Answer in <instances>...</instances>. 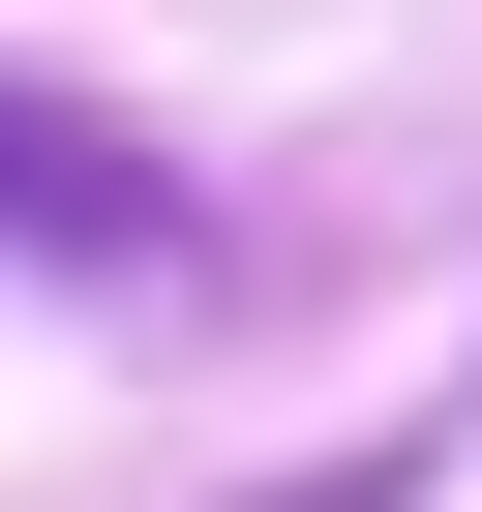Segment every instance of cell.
I'll use <instances>...</instances> for the list:
<instances>
[{"label": "cell", "mask_w": 482, "mask_h": 512, "mask_svg": "<svg viewBox=\"0 0 482 512\" xmlns=\"http://www.w3.org/2000/svg\"><path fill=\"white\" fill-rule=\"evenodd\" d=\"M0 241H61V272H151V151H91V121H31V91H0Z\"/></svg>", "instance_id": "1"}, {"label": "cell", "mask_w": 482, "mask_h": 512, "mask_svg": "<svg viewBox=\"0 0 482 512\" xmlns=\"http://www.w3.org/2000/svg\"><path fill=\"white\" fill-rule=\"evenodd\" d=\"M332 512H392V482H332Z\"/></svg>", "instance_id": "2"}]
</instances>
